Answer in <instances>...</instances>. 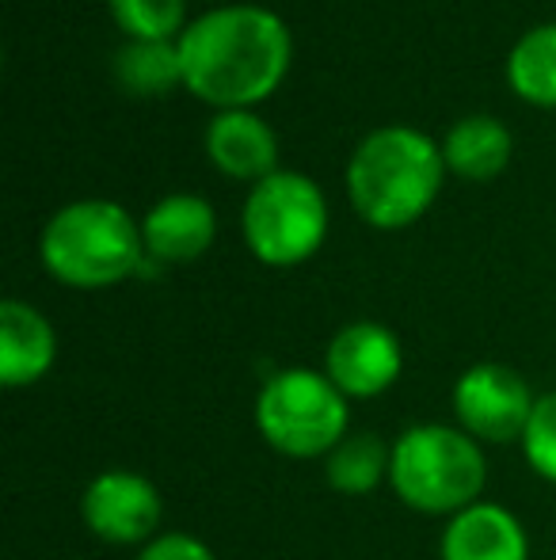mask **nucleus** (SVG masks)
<instances>
[{
	"mask_svg": "<svg viewBox=\"0 0 556 560\" xmlns=\"http://www.w3.org/2000/svg\"><path fill=\"white\" fill-rule=\"evenodd\" d=\"M184 89L217 112H252L289 73L294 38L282 15L260 4L202 12L179 35Z\"/></svg>",
	"mask_w": 556,
	"mask_h": 560,
	"instance_id": "f257e3e1",
	"label": "nucleus"
},
{
	"mask_svg": "<svg viewBox=\"0 0 556 560\" xmlns=\"http://www.w3.org/2000/svg\"><path fill=\"white\" fill-rule=\"evenodd\" d=\"M442 179V141H430L416 126H381L351 153L347 199L366 225L409 229L435 207Z\"/></svg>",
	"mask_w": 556,
	"mask_h": 560,
	"instance_id": "f03ea898",
	"label": "nucleus"
},
{
	"mask_svg": "<svg viewBox=\"0 0 556 560\" xmlns=\"http://www.w3.org/2000/svg\"><path fill=\"white\" fill-rule=\"evenodd\" d=\"M46 275L73 290H111L145 264L141 222L111 199H81L61 207L38 236Z\"/></svg>",
	"mask_w": 556,
	"mask_h": 560,
	"instance_id": "7ed1b4c3",
	"label": "nucleus"
},
{
	"mask_svg": "<svg viewBox=\"0 0 556 560\" xmlns=\"http://www.w3.org/2000/svg\"><path fill=\"white\" fill-rule=\"evenodd\" d=\"M389 488L419 515L453 518L481 503L488 488V454L458 423H412L393 443Z\"/></svg>",
	"mask_w": 556,
	"mask_h": 560,
	"instance_id": "20e7f679",
	"label": "nucleus"
},
{
	"mask_svg": "<svg viewBox=\"0 0 556 560\" xmlns=\"http://www.w3.org/2000/svg\"><path fill=\"white\" fill-rule=\"evenodd\" d=\"M256 431L282 457L324 462L351 435V400L324 370H275L256 397Z\"/></svg>",
	"mask_w": 556,
	"mask_h": 560,
	"instance_id": "39448f33",
	"label": "nucleus"
},
{
	"mask_svg": "<svg viewBox=\"0 0 556 560\" xmlns=\"http://www.w3.org/2000/svg\"><path fill=\"white\" fill-rule=\"evenodd\" d=\"M240 233L263 267L305 264L317 256L328 236L324 191L301 172H271L248 191Z\"/></svg>",
	"mask_w": 556,
	"mask_h": 560,
	"instance_id": "423d86ee",
	"label": "nucleus"
},
{
	"mask_svg": "<svg viewBox=\"0 0 556 560\" xmlns=\"http://www.w3.org/2000/svg\"><path fill=\"white\" fill-rule=\"evenodd\" d=\"M450 405L458 428L481 446H511L527 435L537 393L514 366L476 362L453 382Z\"/></svg>",
	"mask_w": 556,
	"mask_h": 560,
	"instance_id": "0eeeda50",
	"label": "nucleus"
},
{
	"mask_svg": "<svg viewBox=\"0 0 556 560\" xmlns=\"http://www.w3.org/2000/svg\"><path fill=\"white\" fill-rule=\"evenodd\" d=\"M161 488L134 469H104L81 492V523L107 546H149L161 534Z\"/></svg>",
	"mask_w": 556,
	"mask_h": 560,
	"instance_id": "6e6552de",
	"label": "nucleus"
},
{
	"mask_svg": "<svg viewBox=\"0 0 556 560\" xmlns=\"http://www.w3.org/2000/svg\"><path fill=\"white\" fill-rule=\"evenodd\" d=\"M324 370L347 400H374L401 382L404 347L378 320H351L324 347Z\"/></svg>",
	"mask_w": 556,
	"mask_h": 560,
	"instance_id": "1a4fd4ad",
	"label": "nucleus"
},
{
	"mask_svg": "<svg viewBox=\"0 0 556 560\" xmlns=\"http://www.w3.org/2000/svg\"><path fill=\"white\" fill-rule=\"evenodd\" d=\"M217 236V214L202 195H168L141 218L145 256L161 267L194 264L210 252Z\"/></svg>",
	"mask_w": 556,
	"mask_h": 560,
	"instance_id": "9d476101",
	"label": "nucleus"
},
{
	"mask_svg": "<svg viewBox=\"0 0 556 560\" xmlns=\"http://www.w3.org/2000/svg\"><path fill=\"white\" fill-rule=\"evenodd\" d=\"M442 560H530V534L504 503L481 500L446 518L438 538Z\"/></svg>",
	"mask_w": 556,
	"mask_h": 560,
	"instance_id": "9b49d317",
	"label": "nucleus"
},
{
	"mask_svg": "<svg viewBox=\"0 0 556 560\" xmlns=\"http://www.w3.org/2000/svg\"><path fill=\"white\" fill-rule=\"evenodd\" d=\"M58 362V332L43 310L20 298L0 302V385L31 389Z\"/></svg>",
	"mask_w": 556,
	"mask_h": 560,
	"instance_id": "f8f14e48",
	"label": "nucleus"
},
{
	"mask_svg": "<svg viewBox=\"0 0 556 560\" xmlns=\"http://www.w3.org/2000/svg\"><path fill=\"white\" fill-rule=\"evenodd\" d=\"M206 156L222 176L256 187L279 172V133L256 112H217L206 126Z\"/></svg>",
	"mask_w": 556,
	"mask_h": 560,
	"instance_id": "ddd939ff",
	"label": "nucleus"
},
{
	"mask_svg": "<svg viewBox=\"0 0 556 560\" xmlns=\"http://www.w3.org/2000/svg\"><path fill=\"white\" fill-rule=\"evenodd\" d=\"M511 156H514L511 130L492 115H465L442 138L446 172L469 179V184H488V179L504 176Z\"/></svg>",
	"mask_w": 556,
	"mask_h": 560,
	"instance_id": "4468645a",
	"label": "nucleus"
},
{
	"mask_svg": "<svg viewBox=\"0 0 556 560\" xmlns=\"http://www.w3.org/2000/svg\"><path fill=\"white\" fill-rule=\"evenodd\" d=\"M389 462H393V443H386L378 431H351L320 465L332 492L370 495L389 485Z\"/></svg>",
	"mask_w": 556,
	"mask_h": 560,
	"instance_id": "2eb2a0df",
	"label": "nucleus"
},
{
	"mask_svg": "<svg viewBox=\"0 0 556 560\" xmlns=\"http://www.w3.org/2000/svg\"><path fill=\"white\" fill-rule=\"evenodd\" d=\"M507 84L534 107H556V23L530 27L507 54Z\"/></svg>",
	"mask_w": 556,
	"mask_h": 560,
	"instance_id": "dca6fc26",
	"label": "nucleus"
},
{
	"mask_svg": "<svg viewBox=\"0 0 556 560\" xmlns=\"http://www.w3.org/2000/svg\"><path fill=\"white\" fill-rule=\"evenodd\" d=\"M115 81L130 96H168L184 84L176 43H127L115 54Z\"/></svg>",
	"mask_w": 556,
	"mask_h": 560,
	"instance_id": "f3484780",
	"label": "nucleus"
},
{
	"mask_svg": "<svg viewBox=\"0 0 556 560\" xmlns=\"http://www.w3.org/2000/svg\"><path fill=\"white\" fill-rule=\"evenodd\" d=\"M107 8L130 43H179L187 31V0H107Z\"/></svg>",
	"mask_w": 556,
	"mask_h": 560,
	"instance_id": "a211bd4d",
	"label": "nucleus"
},
{
	"mask_svg": "<svg viewBox=\"0 0 556 560\" xmlns=\"http://www.w3.org/2000/svg\"><path fill=\"white\" fill-rule=\"evenodd\" d=\"M519 446H522V457H527L530 469H534L542 480L556 485V389L537 397L534 416H530V428Z\"/></svg>",
	"mask_w": 556,
	"mask_h": 560,
	"instance_id": "6ab92c4d",
	"label": "nucleus"
},
{
	"mask_svg": "<svg viewBox=\"0 0 556 560\" xmlns=\"http://www.w3.org/2000/svg\"><path fill=\"white\" fill-rule=\"evenodd\" d=\"M134 560H217V557H214V549L202 538H194V534L164 530V534H156L149 546H141Z\"/></svg>",
	"mask_w": 556,
	"mask_h": 560,
	"instance_id": "aec40b11",
	"label": "nucleus"
}]
</instances>
